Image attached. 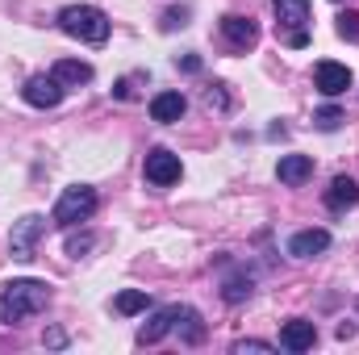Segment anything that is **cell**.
<instances>
[{"instance_id": "cell-1", "label": "cell", "mask_w": 359, "mask_h": 355, "mask_svg": "<svg viewBox=\"0 0 359 355\" xmlns=\"http://www.w3.org/2000/svg\"><path fill=\"white\" fill-rule=\"evenodd\" d=\"M46 301H50V284L46 280H29V276L25 280H8L0 288V322L4 326H17V322L42 314Z\"/></svg>"}, {"instance_id": "cell-2", "label": "cell", "mask_w": 359, "mask_h": 355, "mask_svg": "<svg viewBox=\"0 0 359 355\" xmlns=\"http://www.w3.org/2000/svg\"><path fill=\"white\" fill-rule=\"evenodd\" d=\"M59 29L63 34H72V38H80V42H92V46H100L104 38H109V17L96 8V4H67L63 13H59Z\"/></svg>"}, {"instance_id": "cell-3", "label": "cell", "mask_w": 359, "mask_h": 355, "mask_svg": "<svg viewBox=\"0 0 359 355\" xmlns=\"http://www.w3.org/2000/svg\"><path fill=\"white\" fill-rule=\"evenodd\" d=\"M92 213H96V188H88V184H72L55 201V222L59 226H80V222H88Z\"/></svg>"}, {"instance_id": "cell-4", "label": "cell", "mask_w": 359, "mask_h": 355, "mask_svg": "<svg viewBox=\"0 0 359 355\" xmlns=\"http://www.w3.org/2000/svg\"><path fill=\"white\" fill-rule=\"evenodd\" d=\"M271 8H276V21H280V29H284V42L288 46H309V0H271Z\"/></svg>"}, {"instance_id": "cell-5", "label": "cell", "mask_w": 359, "mask_h": 355, "mask_svg": "<svg viewBox=\"0 0 359 355\" xmlns=\"http://www.w3.org/2000/svg\"><path fill=\"white\" fill-rule=\"evenodd\" d=\"M46 234V217L42 213H25L21 222H13V230H8V251H13V260H34V247H38V239Z\"/></svg>"}, {"instance_id": "cell-6", "label": "cell", "mask_w": 359, "mask_h": 355, "mask_svg": "<svg viewBox=\"0 0 359 355\" xmlns=\"http://www.w3.org/2000/svg\"><path fill=\"white\" fill-rule=\"evenodd\" d=\"M180 172H184V168H180V155H172L168 147H155V151L147 155V163H142V176L151 180L155 188H172L180 180Z\"/></svg>"}, {"instance_id": "cell-7", "label": "cell", "mask_w": 359, "mask_h": 355, "mask_svg": "<svg viewBox=\"0 0 359 355\" xmlns=\"http://www.w3.org/2000/svg\"><path fill=\"white\" fill-rule=\"evenodd\" d=\"M313 84L322 96H343V92L351 88V67H343V63H334V59H322L318 67H313Z\"/></svg>"}, {"instance_id": "cell-8", "label": "cell", "mask_w": 359, "mask_h": 355, "mask_svg": "<svg viewBox=\"0 0 359 355\" xmlns=\"http://www.w3.org/2000/svg\"><path fill=\"white\" fill-rule=\"evenodd\" d=\"M21 96H25L34 109H55V105L63 100V84H59L55 76H29L25 88H21Z\"/></svg>"}, {"instance_id": "cell-9", "label": "cell", "mask_w": 359, "mask_h": 355, "mask_svg": "<svg viewBox=\"0 0 359 355\" xmlns=\"http://www.w3.org/2000/svg\"><path fill=\"white\" fill-rule=\"evenodd\" d=\"M222 38L234 46V51H251L255 42H259V25L251 21V17H222Z\"/></svg>"}, {"instance_id": "cell-10", "label": "cell", "mask_w": 359, "mask_h": 355, "mask_svg": "<svg viewBox=\"0 0 359 355\" xmlns=\"http://www.w3.org/2000/svg\"><path fill=\"white\" fill-rule=\"evenodd\" d=\"M313 343H318V326H313V322L288 318V322L280 326V347H284V351H309Z\"/></svg>"}, {"instance_id": "cell-11", "label": "cell", "mask_w": 359, "mask_h": 355, "mask_svg": "<svg viewBox=\"0 0 359 355\" xmlns=\"http://www.w3.org/2000/svg\"><path fill=\"white\" fill-rule=\"evenodd\" d=\"M330 247V230H297L292 239H288V255L292 260H313V255H322Z\"/></svg>"}, {"instance_id": "cell-12", "label": "cell", "mask_w": 359, "mask_h": 355, "mask_svg": "<svg viewBox=\"0 0 359 355\" xmlns=\"http://www.w3.org/2000/svg\"><path fill=\"white\" fill-rule=\"evenodd\" d=\"M276 176H280V184H288V188H301L305 180L313 176V159L309 155H280Z\"/></svg>"}, {"instance_id": "cell-13", "label": "cell", "mask_w": 359, "mask_h": 355, "mask_svg": "<svg viewBox=\"0 0 359 355\" xmlns=\"http://www.w3.org/2000/svg\"><path fill=\"white\" fill-rule=\"evenodd\" d=\"M176 318H180V305H163L151 314V322L138 330V343H159L168 330H176Z\"/></svg>"}, {"instance_id": "cell-14", "label": "cell", "mask_w": 359, "mask_h": 355, "mask_svg": "<svg viewBox=\"0 0 359 355\" xmlns=\"http://www.w3.org/2000/svg\"><path fill=\"white\" fill-rule=\"evenodd\" d=\"M184 109H188V100L180 96V92H159V96H151V117L155 121H163V126H172L184 117Z\"/></svg>"}, {"instance_id": "cell-15", "label": "cell", "mask_w": 359, "mask_h": 355, "mask_svg": "<svg viewBox=\"0 0 359 355\" xmlns=\"http://www.w3.org/2000/svg\"><path fill=\"white\" fill-rule=\"evenodd\" d=\"M359 201V184L351 176H334L330 180V188H326V205L334 209V213H343V209H351Z\"/></svg>"}, {"instance_id": "cell-16", "label": "cell", "mask_w": 359, "mask_h": 355, "mask_svg": "<svg viewBox=\"0 0 359 355\" xmlns=\"http://www.w3.org/2000/svg\"><path fill=\"white\" fill-rule=\"evenodd\" d=\"M50 76H55L63 88H80V84H88V80H92V67H88V63H80V59H59Z\"/></svg>"}, {"instance_id": "cell-17", "label": "cell", "mask_w": 359, "mask_h": 355, "mask_svg": "<svg viewBox=\"0 0 359 355\" xmlns=\"http://www.w3.org/2000/svg\"><path fill=\"white\" fill-rule=\"evenodd\" d=\"M176 330H180V339H184V343H192V347L205 339V322H201V314H196V309H188V305H180Z\"/></svg>"}, {"instance_id": "cell-18", "label": "cell", "mask_w": 359, "mask_h": 355, "mask_svg": "<svg viewBox=\"0 0 359 355\" xmlns=\"http://www.w3.org/2000/svg\"><path fill=\"white\" fill-rule=\"evenodd\" d=\"M113 309L126 314V318H130V314H147V309H151V293H142V288H126V293L113 297Z\"/></svg>"}, {"instance_id": "cell-19", "label": "cell", "mask_w": 359, "mask_h": 355, "mask_svg": "<svg viewBox=\"0 0 359 355\" xmlns=\"http://www.w3.org/2000/svg\"><path fill=\"white\" fill-rule=\"evenodd\" d=\"M222 297H226L230 305H243V301L251 297V276H230L226 288H222Z\"/></svg>"}, {"instance_id": "cell-20", "label": "cell", "mask_w": 359, "mask_h": 355, "mask_svg": "<svg viewBox=\"0 0 359 355\" xmlns=\"http://www.w3.org/2000/svg\"><path fill=\"white\" fill-rule=\"evenodd\" d=\"M313 121H318V130H339V121H343V109L326 105V109H318V113H313Z\"/></svg>"}, {"instance_id": "cell-21", "label": "cell", "mask_w": 359, "mask_h": 355, "mask_svg": "<svg viewBox=\"0 0 359 355\" xmlns=\"http://www.w3.org/2000/svg\"><path fill=\"white\" fill-rule=\"evenodd\" d=\"M271 355L276 351V347H271V343H264V339H238V343H234V355Z\"/></svg>"}, {"instance_id": "cell-22", "label": "cell", "mask_w": 359, "mask_h": 355, "mask_svg": "<svg viewBox=\"0 0 359 355\" xmlns=\"http://www.w3.org/2000/svg\"><path fill=\"white\" fill-rule=\"evenodd\" d=\"M92 247H96V239H92V234H67V255H76V260H80L84 251H92Z\"/></svg>"}, {"instance_id": "cell-23", "label": "cell", "mask_w": 359, "mask_h": 355, "mask_svg": "<svg viewBox=\"0 0 359 355\" xmlns=\"http://www.w3.org/2000/svg\"><path fill=\"white\" fill-rule=\"evenodd\" d=\"M339 34L343 38H359V13H343L339 17Z\"/></svg>"}, {"instance_id": "cell-24", "label": "cell", "mask_w": 359, "mask_h": 355, "mask_svg": "<svg viewBox=\"0 0 359 355\" xmlns=\"http://www.w3.org/2000/svg\"><path fill=\"white\" fill-rule=\"evenodd\" d=\"M188 21V13L184 8H172V13H163V29H176V25H184Z\"/></svg>"}, {"instance_id": "cell-25", "label": "cell", "mask_w": 359, "mask_h": 355, "mask_svg": "<svg viewBox=\"0 0 359 355\" xmlns=\"http://www.w3.org/2000/svg\"><path fill=\"white\" fill-rule=\"evenodd\" d=\"M113 96L117 100H134V80H117L113 84Z\"/></svg>"}, {"instance_id": "cell-26", "label": "cell", "mask_w": 359, "mask_h": 355, "mask_svg": "<svg viewBox=\"0 0 359 355\" xmlns=\"http://www.w3.org/2000/svg\"><path fill=\"white\" fill-rule=\"evenodd\" d=\"M205 105H209V109H226V92L209 88V92H205Z\"/></svg>"}, {"instance_id": "cell-27", "label": "cell", "mask_w": 359, "mask_h": 355, "mask_svg": "<svg viewBox=\"0 0 359 355\" xmlns=\"http://www.w3.org/2000/svg\"><path fill=\"white\" fill-rule=\"evenodd\" d=\"M184 72H201V59L196 55H184Z\"/></svg>"}]
</instances>
